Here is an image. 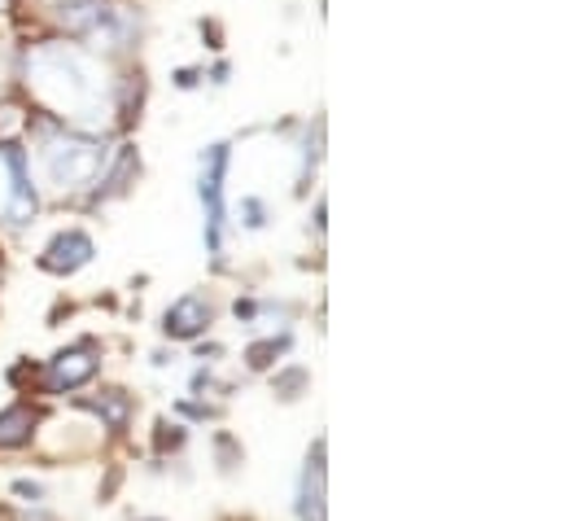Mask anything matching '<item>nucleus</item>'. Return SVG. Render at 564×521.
<instances>
[{
    "label": "nucleus",
    "instance_id": "f257e3e1",
    "mask_svg": "<svg viewBox=\"0 0 564 521\" xmlns=\"http://www.w3.org/2000/svg\"><path fill=\"white\" fill-rule=\"evenodd\" d=\"M27 71H32L36 92H40L53 110H62V114L92 119V110L101 106V75H97L79 53H71V49L49 45V49L32 53Z\"/></svg>",
    "mask_w": 564,
    "mask_h": 521
},
{
    "label": "nucleus",
    "instance_id": "f03ea898",
    "mask_svg": "<svg viewBox=\"0 0 564 521\" xmlns=\"http://www.w3.org/2000/svg\"><path fill=\"white\" fill-rule=\"evenodd\" d=\"M40 162H45L49 185L66 194V189H84L97 176L101 162H105V149L97 140H84V136H58V140L45 145Z\"/></svg>",
    "mask_w": 564,
    "mask_h": 521
},
{
    "label": "nucleus",
    "instance_id": "7ed1b4c3",
    "mask_svg": "<svg viewBox=\"0 0 564 521\" xmlns=\"http://www.w3.org/2000/svg\"><path fill=\"white\" fill-rule=\"evenodd\" d=\"M101 369V360H97V346L92 342H84V346H75V351H62L53 364H49V373H45V386L49 390H75V386H84L92 373Z\"/></svg>",
    "mask_w": 564,
    "mask_h": 521
},
{
    "label": "nucleus",
    "instance_id": "20e7f679",
    "mask_svg": "<svg viewBox=\"0 0 564 521\" xmlns=\"http://www.w3.org/2000/svg\"><path fill=\"white\" fill-rule=\"evenodd\" d=\"M298 517L324 521V443H315V456H306V469L298 482Z\"/></svg>",
    "mask_w": 564,
    "mask_h": 521
},
{
    "label": "nucleus",
    "instance_id": "39448f33",
    "mask_svg": "<svg viewBox=\"0 0 564 521\" xmlns=\"http://www.w3.org/2000/svg\"><path fill=\"white\" fill-rule=\"evenodd\" d=\"M206 324H211V302L198 298V294H188V298H179V302L166 307V324H162V328H166L171 337L188 342V337H198Z\"/></svg>",
    "mask_w": 564,
    "mask_h": 521
},
{
    "label": "nucleus",
    "instance_id": "423d86ee",
    "mask_svg": "<svg viewBox=\"0 0 564 521\" xmlns=\"http://www.w3.org/2000/svg\"><path fill=\"white\" fill-rule=\"evenodd\" d=\"M92 259V241L84 237V233H62V237H53L49 241V250H45V268L49 272H75V268H84Z\"/></svg>",
    "mask_w": 564,
    "mask_h": 521
},
{
    "label": "nucleus",
    "instance_id": "0eeeda50",
    "mask_svg": "<svg viewBox=\"0 0 564 521\" xmlns=\"http://www.w3.org/2000/svg\"><path fill=\"white\" fill-rule=\"evenodd\" d=\"M32 425H36V412L32 408H10V412H0V447H18L32 438Z\"/></svg>",
    "mask_w": 564,
    "mask_h": 521
},
{
    "label": "nucleus",
    "instance_id": "6e6552de",
    "mask_svg": "<svg viewBox=\"0 0 564 521\" xmlns=\"http://www.w3.org/2000/svg\"><path fill=\"white\" fill-rule=\"evenodd\" d=\"M88 408H92L97 417H105V421H110L114 430H123V425H127V417H131V399H127L123 390H110V395H101V399H92Z\"/></svg>",
    "mask_w": 564,
    "mask_h": 521
},
{
    "label": "nucleus",
    "instance_id": "1a4fd4ad",
    "mask_svg": "<svg viewBox=\"0 0 564 521\" xmlns=\"http://www.w3.org/2000/svg\"><path fill=\"white\" fill-rule=\"evenodd\" d=\"M285 346H289V337H280V342H276V337H272V342H254L250 351H246V360H250V369H267L272 356H280Z\"/></svg>",
    "mask_w": 564,
    "mask_h": 521
}]
</instances>
